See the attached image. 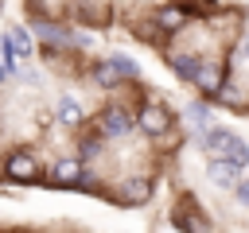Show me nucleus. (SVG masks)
Instances as JSON below:
<instances>
[{"mask_svg": "<svg viewBox=\"0 0 249 233\" xmlns=\"http://www.w3.org/2000/svg\"><path fill=\"white\" fill-rule=\"evenodd\" d=\"M167 66L175 70V78H183V82H191L195 78V70H198V54H167Z\"/></svg>", "mask_w": 249, "mask_h": 233, "instance_id": "11", "label": "nucleus"}, {"mask_svg": "<svg viewBox=\"0 0 249 233\" xmlns=\"http://www.w3.org/2000/svg\"><path fill=\"white\" fill-rule=\"evenodd\" d=\"M132 128V113L124 109V105H105L101 113H97V136L101 140H117V136H124Z\"/></svg>", "mask_w": 249, "mask_h": 233, "instance_id": "4", "label": "nucleus"}, {"mask_svg": "<svg viewBox=\"0 0 249 233\" xmlns=\"http://www.w3.org/2000/svg\"><path fill=\"white\" fill-rule=\"evenodd\" d=\"M132 124L144 132V136H163V132H171V124H175V116H171V109L167 105H160V101H144L140 109H136V116H132Z\"/></svg>", "mask_w": 249, "mask_h": 233, "instance_id": "3", "label": "nucleus"}, {"mask_svg": "<svg viewBox=\"0 0 249 233\" xmlns=\"http://www.w3.org/2000/svg\"><path fill=\"white\" fill-rule=\"evenodd\" d=\"M113 66H117L124 78H136V74H140V70H136V62H132L128 54H113Z\"/></svg>", "mask_w": 249, "mask_h": 233, "instance_id": "16", "label": "nucleus"}, {"mask_svg": "<svg viewBox=\"0 0 249 233\" xmlns=\"http://www.w3.org/2000/svg\"><path fill=\"white\" fill-rule=\"evenodd\" d=\"M152 23H156V31H163V35H171V31H179V27H187L191 23V16L179 8V4H160L156 12H152Z\"/></svg>", "mask_w": 249, "mask_h": 233, "instance_id": "6", "label": "nucleus"}, {"mask_svg": "<svg viewBox=\"0 0 249 233\" xmlns=\"http://www.w3.org/2000/svg\"><path fill=\"white\" fill-rule=\"evenodd\" d=\"M0 171H4V179L16 183V186H27V183L39 179V163H35V155H31L27 148H12V151L0 159Z\"/></svg>", "mask_w": 249, "mask_h": 233, "instance_id": "2", "label": "nucleus"}, {"mask_svg": "<svg viewBox=\"0 0 249 233\" xmlns=\"http://www.w3.org/2000/svg\"><path fill=\"white\" fill-rule=\"evenodd\" d=\"M54 113H58V120H62V124H66V128H78V124H82V120H86V113H82V105H78V101H74V97H62V101H58V109H54Z\"/></svg>", "mask_w": 249, "mask_h": 233, "instance_id": "12", "label": "nucleus"}, {"mask_svg": "<svg viewBox=\"0 0 249 233\" xmlns=\"http://www.w3.org/2000/svg\"><path fill=\"white\" fill-rule=\"evenodd\" d=\"M187 113H191V124H198V128H206V124H210V109H206V101H191V105H187Z\"/></svg>", "mask_w": 249, "mask_h": 233, "instance_id": "13", "label": "nucleus"}, {"mask_svg": "<svg viewBox=\"0 0 249 233\" xmlns=\"http://www.w3.org/2000/svg\"><path fill=\"white\" fill-rule=\"evenodd\" d=\"M152 194H156V179L152 175H128L121 183V190H117V202L121 206H148Z\"/></svg>", "mask_w": 249, "mask_h": 233, "instance_id": "5", "label": "nucleus"}, {"mask_svg": "<svg viewBox=\"0 0 249 233\" xmlns=\"http://www.w3.org/2000/svg\"><path fill=\"white\" fill-rule=\"evenodd\" d=\"M233 190H237V198H241V206H249V179H241V183H233Z\"/></svg>", "mask_w": 249, "mask_h": 233, "instance_id": "17", "label": "nucleus"}, {"mask_svg": "<svg viewBox=\"0 0 249 233\" xmlns=\"http://www.w3.org/2000/svg\"><path fill=\"white\" fill-rule=\"evenodd\" d=\"M89 155H93V159L101 155V136H97V132H93V136H86V140L78 144V159H89Z\"/></svg>", "mask_w": 249, "mask_h": 233, "instance_id": "14", "label": "nucleus"}, {"mask_svg": "<svg viewBox=\"0 0 249 233\" xmlns=\"http://www.w3.org/2000/svg\"><path fill=\"white\" fill-rule=\"evenodd\" d=\"M206 144H210V151H214L218 159L233 163L237 171L249 163V144H245L233 128H210V132H206Z\"/></svg>", "mask_w": 249, "mask_h": 233, "instance_id": "1", "label": "nucleus"}, {"mask_svg": "<svg viewBox=\"0 0 249 233\" xmlns=\"http://www.w3.org/2000/svg\"><path fill=\"white\" fill-rule=\"evenodd\" d=\"M210 183L222 186V190H233V183H237V167L214 155V159H210Z\"/></svg>", "mask_w": 249, "mask_h": 233, "instance_id": "10", "label": "nucleus"}, {"mask_svg": "<svg viewBox=\"0 0 249 233\" xmlns=\"http://www.w3.org/2000/svg\"><path fill=\"white\" fill-rule=\"evenodd\" d=\"M78 175H82V159H78V155H66V159H58V163L51 167V183H54V186H74Z\"/></svg>", "mask_w": 249, "mask_h": 233, "instance_id": "9", "label": "nucleus"}, {"mask_svg": "<svg viewBox=\"0 0 249 233\" xmlns=\"http://www.w3.org/2000/svg\"><path fill=\"white\" fill-rule=\"evenodd\" d=\"M8 39H12V47H16V54H19V58H27V54H31V39H27V31H19V27H16Z\"/></svg>", "mask_w": 249, "mask_h": 233, "instance_id": "15", "label": "nucleus"}, {"mask_svg": "<svg viewBox=\"0 0 249 233\" xmlns=\"http://www.w3.org/2000/svg\"><path fill=\"white\" fill-rule=\"evenodd\" d=\"M89 82H93L97 89H121V85H124V74L113 66V58H105V62H93V66H89Z\"/></svg>", "mask_w": 249, "mask_h": 233, "instance_id": "7", "label": "nucleus"}, {"mask_svg": "<svg viewBox=\"0 0 249 233\" xmlns=\"http://www.w3.org/2000/svg\"><path fill=\"white\" fill-rule=\"evenodd\" d=\"M0 82H4V70H0Z\"/></svg>", "mask_w": 249, "mask_h": 233, "instance_id": "19", "label": "nucleus"}, {"mask_svg": "<svg viewBox=\"0 0 249 233\" xmlns=\"http://www.w3.org/2000/svg\"><path fill=\"white\" fill-rule=\"evenodd\" d=\"M241 54H245V58H249V35H245V43H241Z\"/></svg>", "mask_w": 249, "mask_h": 233, "instance_id": "18", "label": "nucleus"}, {"mask_svg": "<svg viewBox=\"0 0 249 233\" xmlns=\"http://www.w3.org/2000/svg\"><path fill=\"white\" fill-rule=\"evenodd\" d=\"M222 82H226V70H218V66H210V62H202V58H198V70H195L191 85H198V89H202V93L210 97V93H214V89H218Z\"/></svg>", "mask_w": 249, "mask_h": 233, "instance_id": "8", "label": "nucleus"}]
</instances>
